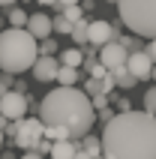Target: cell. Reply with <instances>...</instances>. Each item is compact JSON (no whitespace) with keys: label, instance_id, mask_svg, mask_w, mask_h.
<instances>
[{"label":"cell","instance_id":"obj_33","mask_svg":"<svg viewBox=\"0 0 156 159\" xmlns=\"http://www.w3.org/2000/svg\"><path fill=\"white\" fill-rule=\"evenodd\" d=\"M36 3H39V6H54L57 0H36Z\"/></svg>","mask_w":156,"mask_h":159},{"label":"cell","instance_id":"obj_36","mask_svg":"<svg viewBox=\"0 0 156 159\" xmlns=\"http://www.w3.org/2000/svg\"><path fill=\"white\" fill-rule=\"evenodd\" d=\"M153 81H156V66H153Z\"/></svg>","mask_w":156,"mask_h":159},{"label":"cell","instance_id":"obj_21","mask_svg":"<svg viewBox=\"0 0 156 159\" xmlns=\"http://www.w3.org/2000/svg\"><path fill=\"white\" fill-rule=\"evenodd\" d=\"M63 15L69 18L72 24H75V21H81V18H84V9L78 6V3H72V6H66V9H63Z\"/></svg>","mask_w":156,"mask_h":159},{"label":"cell","instance_id":"obj_32","mask_svg":"<svg viewBox=\"0 0 156 159\" xmlns=\"http://www.w3.org/2000/svg\"><path fill=\"white\" fill-rule=\"evenodd\" d=\"M117 105H120V111H132V105H129V99H120V102H117Z\"/></svg>","mask_w":156,"mask_h":159},{"label":"cell","instance_id":"obj_25","mask_svg":"<svg viewBox=\"0 0 156 159\" xmlns=\"http://www.w3.org/2000/svg\"><path fill=\"white\" fill-rule=\"evenodd\" d=\"M54 51H57V42L54 39H48V36L39 39V54H54Z\"/></svg>","mask_w":156,"mask_h":159},{"label":"cell","instance_id":"obj_1","mask_svg":"<svg viewBox=\"0 0 156 159\" xmlns=\"http://www.w3.org/2000/svg\"><path fill=\"white\" fill-rule=\"evenodd\" d=\"M102 159H156V114H114L102 129Z\"/></svg>","mask_w":156,"mask_h":159},{"label":"cell","instance_id":"obj_9","mask_svg":"<svg viewBox=\"0 0 156 159\" xmlns=\"http://www.w3.org/2000/svg\"><path fill=\"white\" fill-rule=\"evenodd\" d=\"M63 63L54 57V54H39L33 63V75L36 81H57V72H60Z\"/></svg>","mask_w":156,"mask_h":159},{"label":"cell","instance_id":"obj_8","mask_svg":"<svg viewBox=\"0 0 156 159\" xmlns=\"http://www.w3.org/2000/svg\"><path fill=\"white\" fill-rule=\"evenodd\" d=\"M153 66H156V60L147 54V48H141V51H129V63H126V69H129L138 81L153 78Z\"/></svg>","mask_w":156,"mask_h":159},{"label":"cell","instance_id":"obj_38","mask_svg":"<svg viewBox=\"0 0 156 159\" xmlns=\"http://www.w3.org/2000/svg\"><path fill=\"white\" fill-rule=\"evenodd\" d=\"M0 18H3V12H0Z\"/></svg>","mask_w":156,"mask_h":159},{"label":"cell","instance_id":"obj_19","mask_svg":"<svg viewBox=\"0 0 156 159\" xmlns=\"http://www.w3.org/2000/svg\"><path fill=\"white\" fill-rule=\"evenodd\" d=\"M84 93H87V96L105 93V87H102V78H93V75H87V81H84Z\"/></svg>","mask_w":156,"mask_h":159},{"label":"cell","instance_id":"obj_13","mask_svg":"<svg viewBox=\"0 0 156 159\" xmlns=\"http://www.w3.org/2000/svg\"><path fill=\"white\" fill-rule=\"evenodd\" d=\"M78 66H60V72H57V84H63V87H75L78 84Z\"/></svg>","mask_w":156,"mask_h":159},{"label":"cell","instance_id":"obj_22","mask_svg":"<svg viewBox=\"0 0 156 159\" xmlns=\"http://www.w3.org/2000/svg\"><path fill=\"white\" fill-rule=\"evenodd\" d=\"M120 42H123V48H126V51H141L138 33H135V36H120Z\"/></svg>","mask_w":156,"mask_h":159},{"label":"cell","instance_id":"obj_24","mask_svg":"<svg viewBox=\"0 0 156 159\" xmlns=\"http://www.w3.org/2000/svg\"><path fill=\"white\" fill-rule=\"evenodd\" d=\"M51 147H54V141H51V138H39L33 150H36V153H42V156H51Z\"/></svg>","mask_w":156,"mask_h":159},{"label":"cell","instance_id":"obj_37","mask_svg":"<svg viewBox=\"0 0 156 159\" xmlns=\"http://www.w3.org/2000/svg\"><path fill=\"white\" fill-rule=\"evenodd\" d=\"M105 3H117V0H105Z\"/></svg>","mask_w":156,"mask_h":159},{"label":"cell","instance_id":"obj_28","mask_svg":"<svg viewBox=\"0 0 156 159\" xmlns=\"http://www.w3.org/2000/svg\"><path fill=\"white\" fill-rule=\"evenodd\" d=\"M96 117H99L102 123H108V120H111V117H114V111H111V108H108V105H105V108H99V111H96Z\"/></svg>","mask_w":156,"mask_h":159},{"label":"cell","instance_id":"obj_11","mask_svg":"<svg viewBox=\"0 0 156 159\" xmlns=\"http://www.w3.org/2000/svg\"><path fill=\"white\" fill-rule=\"evenodd\" d=\"M75 150H78V144L72 138H63V141H54L48 159H75Z\"/></svg>","mask_w":156,"mask_h":159},{"label":"cell","instance_id":"obj_16","mask_svg":"<svg viewBox=\"0 0 156 159\" xmlns=\"http://www.w3.org/2000/svg\"><path fill=\"white\" fill-rule=\"evenodd\" d=\"M6 18H9V24L12 27H27V21H30V12H24L21 6H12L6 12Z\"/></svg>","mask_w":156,"mask_h":159},{"label":"cell","instance_id":"obj_20","mask_svg":"<svg viewBox=\"0 0 156 159\" xmlns=\"http://www.w3.org/2000/svg\"><path fill=\"white\" fill-rule=\"evenodd\" d=\"M135 84H138V78H135V75H132L129 69L117 75V87H126V90H129V87H135Z\"/></svg>","mask_w":156,"mask_h":159},{"label":"cell","instance_id":"obj_5","mask_svg":"<svg viewBox=\"0 0 156 159\" xmlns=\"http://www.w3.org/2000/svg\"><path fill=\"white\" fill-rule=\"evenodd\" d=\"M39 138H45V120L42 117H21L18 120V135L12 138V144L21 147V150H33Z\"/></svg>","mask_w":156,"mask_h":159},{"label":"cell","instance_id":"obj_27","mask_svg":"<svg viewBox=\"0 0 156 159\" xmlns=\"http://www.w3.org/2000/svg\"><path fill=\"white\" fill-rule=\"evenodd\" d=\"M90 99H93V108H96V111L108 105V93H96V96H90Z\"/></svg>","mask_w":156,"mask_h":159},{"label":"cell","instance_id":"obj_30","mask_svg":"<svg viewBox=\"0 0 156 159\" xmlns=\"http://www.w3.org/2000/svg\"><path fill=\"white\" fill-rule=\"evenodd\" d=\"M147 54H150V57H153V60H156V36H153V39H150V45H147Z\"/></svg>","mask_w":156,"mask_h":159},{"label":"cell","instance_id":"obj_6","mask_svg":"<svg viewBox=\"0 0 156 159\" xmlns=\"http://www.w3.org/2000/svg\"><path fill=\"white\" fill-rule=\"evenodd\" d=\"M99 60L105 63V69H108V72L120 75V72H126L129 51L123 48V42H120V39H111L108 45H102V48H99Z\"/></svg>","mask_w":156,"mask_h":159},{"label":"cell","instance_id":"obj_17","mask_svg":"<svg viewBox=\"0 0 156 159\" xmlns=\"http://www.w3.org/2000/svg\"><path fill=\"white\" fill-rule=\"evenodd\" d=\"M54 33H63V36L72 33V21L63 15V12H57V15H54Z\"/></svg>","mask_w":156,"mask_h":159},{"label":"cell","instance_id":"obj_2","mask_svg":"<svg viewBox=\"0 0 156 159\" xmlns=\"http://www.w3.org/2000/svg\"><path fill=\"white\" fill-rule=\"evenodd\" d=\"M39 117L45 120V126H66L72 141H78L93 129L96 108H93V99L84 90L60 84L51 93H45L42 105H39Z\"/></svg>","mask_w":156,"mask_h":159},{"label":"cell","instance_id":"obj_31","mask_svg":"<svg viewBox=\"0 0 156 159\" xmlns=\"http://www.w3.org/2000/svg\"><path fill=\"white\" fill-rule=\"evenodd\" d=\"M21 159H42V153H36V150H24V156Z\"/></svg>","mask_w":156,"mask_h":159},{"label":"cell","instance_id":"obj_34","mask_svg":"<svg viewBox=\"0 0 156 159\" xmlns=\"http://www.w3.org/2000/svg\"><path fill=\"white\" fill-rule=\"evenodd\" d=\"M18 0H0V6H15Z\"/></svg>","mask_w":156,"mask_h":159},{"label":"cell","instance_id":"obj_15","mask_svg":"<svg viewBox=\"0 0 156 159\" xmlns=\"http://www.w3.org/2000/svg\"><path fill=\"white\" fill-rule=\"evenodd\" d=\"M81 147H84L87 153H93L96 159H102V135L96 138V135H84L81 138Z\"/></svg>","mask_w":156,"mask_h":159},{"label":"cell","instance_id":"obj_14","mask_svg":"<svg viewBox=\"0 0 156 159\" xmlns=\"http://www.w3.org/2000/svg\"><path fill=\"white\" fill-rule=\"evenodd\" d=\"M63 66H84V48H66L60 54Z\"/></svg>","mask_w":156,"mask_h":159},{"label":"cell","instance_id":"obj_3","mask_svg":"<svg viewBox=\"0 0 156 159\" xmlns=\"http://www.w3.org/2000/svg\"><path fill=\"white\" fill-rule=\"evenodd\" d=\"M36 57H39V39L27 27L9 24L0 33V72L21 75V72L33 69Z\"/></svg>","mask_w":156,"mask_h":159},{"label":"cell","instance_id":"obj_18","mask_svg":"<svg viewBox=\"0 0 156 159\" xmlns=\"http://www.w3.org/2000/svg\"><path fill=\"white\" fill-rule=\"evenodd\" d=\"M45 138H51V141H63V138H72V135H69L66 126H45Z\"/></svg>","mask_w":156,"mask_h":159},{"label":"cell","instance_id":"obj_35","mask_svg":"<svg viewBox=\"0 0 156 159\" xmlns=\"http://www.w3.org/2000/svg\"><path fill=\"white\" fill-rule=\"evenodd\" d=\"M63 6H72V3H81V0H60Z\"/></svg>","mask_w":156,"mask_h":159},{"label":"cell","instance_id":"obj_23","mask_svg":"<svg viewBox=\"0 0 156 159\" xmlns=\"http://www.w3.org/2000/svg\"><path fill=\"white\" fill-rule=\"evenodd\" d=\"M144 111L156 114V87H150L147 93H144Z\"/></svg>","mask_w":156,"mask_h":159},{"label":"cell","instance_id":"obj_12","mask_svg":"<svg viewBox=\"0 0 156 159\" xmlns=\"http://www.w3.org/2000/svg\"><path fill=\"white\" fill-rule=\"evenodd\" d=\"M72 42L78 45V48H84L87 42H90V21H87V18H81V21H75V24H72Z\"/></svg>","mask_w":156,"mask_h":159},{"label":"cell","instance_id":"obj_4","mask_svg":"<svg viewBox=\"0 0 156 159\" xmlns=\"http://www.w3.org/2000/svg\"><path fill=\"white\" fill-rule=\"evenodd\" d=\"M117 6H120V21L132 33L147 39L156 36V0H117Z\"/></svg>","mask_w":156,"mask_h":159},{"label":"cell","instance_id":"obj_26","mask_svg":"<svg viewBox=\"0 0 156 159\" xmlns=\"http://www.w3.org/2000/svg\"><path fill=\"white\" fill-rule=\"evenodd\" d=\"M102 87H105V93H111V90L117 87V75H114V72H108V75L102 78Z\"/></svg>","mask_w":156,"mask_h":159},{"label":"cell","instance_id":"obj_10","mask_svg":"<svg viewBox=\"0 0 156 159\" xmlns=\"http://www.w3.org/2000/svg\"><path fill=\"white\" fill-rule=\"evenodd\" d=\"M27 30H30L36 39H45V36L54 33V18H48L45 12H33L30 21H27Z\"/></svg>","mask_w":156,"mask_h":159},{"label":"cell","instance_id":"obj_29","mask_svg":"<svg viewBox=\"0 0 156 159\" xmlns=\"http://www.w3.org/2000/svg\"><path fill=\"white\" fill-rule=\"evenodd\" d=\"M75 159H96V156H93V153H87L84 147H78V150H75Z\"/></svg>","mask_w":156,"mask_h":159},{"label":"cell","instance_id":"obj_7","mask_svg":"<svg viewBox=\"0 0 156 159\" xmlns=\"http://www.w3.org/2000/svg\"><path fill=\"white\" fill-rule=\"evenodd\" d=\"M30 108V99L21 93V90H9L0 96V114H6L9 120H21Z\"/></svg>","mask_w":156,"mask_h":159}]
</instances>
